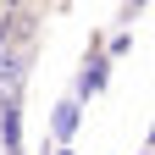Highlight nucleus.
<instances>
[{
    "label": "nucleus",
    "mask_w": 155,
    "mask_h": 155,
    "mask_svg": "<svg viewBox=\"0 0 155 155\" xmlns=\"http://www.w3.org/2000/svg\"><path fill=\"white\" fill-rule=\"evenodd\" d=\"M0 6H6V11H22V0H0Z\"/></svg>",
    "instance_id": "1"
},
{
    "label": "nucleus",
    "mask_w": 155,
    "mask_h": 155,
    "mask_svg": "<svg viewBox=\"0 0 155 155\" xmlns=\"http://www.w3.org/2000/svg\"><path fill=\"white\" fill-rule=\"evenodd\" d=\"M139 6H144V0H127V11H139Z\"/></svg>",
    "instance_id": "2"
}]
</instances>
